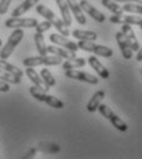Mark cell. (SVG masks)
Wrapping results in <instances>:
<instances>
[{
  "label": "cell",
  "instance_id": "6da1fadb",
  "mask_svg": "<svg viewBox=\"0 0 142 159\" xmlns=\"http://www.w3.org/2000/svg\"><path fill=\"white\" fill-rule=\"evenodd\" d=\"M22 39H24V31L21 29H15L10 35V37L7 39V42L4 44V47L0 48V58L1 59L9 58L12 54L16 46L22 41Z\"/></svg>",
  "mask_w": 142,
  "mask_h": 159
},
{
  "label": "cell",
  "instance_id": "7a4b0ae2",
  "mask_svg": "<svg viewBox=\"0 0 142 159\" xmlns=\"http://www.w3.org/2000/svg\"><path fill=\"white\" fill-rule=\"evenodd\" d=\"M30 94L32 95V98H35L36 100L43 101L51 107H54V109H63L64 107V104H63L62 100H59L58 98H54L52 95H48L47 91L37 88L36 85L30 88Z\"/></svg>",
  "mask_w": 142,
  "mask_h": 159
},
{
  "label": "cell",
  "instance_id": "3957f363",
  "mask_svg": "<svg viewBox=\"0 0 142 159\" xmlns=\"http://www.w3.org/2000/svg\"><path fill=\"white\" fill-rule=\"evenodd\" d=\"M62 59L61 57L58 56H37V57H29L26 59H24L22 64L25 67H37V66H41V64H45V66H58L62 63Z\"/></svg>",
  "mask_w": 142,
  "mask_h": 159
},
{
  "label": "cell",
  "instance_id": "277c9868",
  "mask_svg": "<svg viewBox=\"0 0 142 159\" xmlns=\"http://www.w3.org/2000/svg\"><path fill=\"white\" fill-rule=\"evenodd\" d=\"M98 110H99V112L105 117L107 120H109L110 122H111V125L116 128V129H119V131H121V132H125V131H127V125L122 121V120L120 119L107 105H104V104H100L99 106H98Z\"/></svg>",
  "mask_w": 142,
  "mask_h": 159
},
{
  "label": "cell",
  "instance_id": "5b68a950",
  "mask_svg": "<svg viewBox=\"0 0 142 159\" xmlns=\"http://www.w3.org/2000/svg\"><path fill=\"white\" fill-rule=\"evenodd\" d=\"M37 24H38L37 20L31 19V17H27V19L11 17V19H7L5 21V26L9 29H32Z\"/></svg>",
  "mask_w": 142,
  "mask_h": 159
},
{
  "label": "cell",
  "instance_id": "8992f818",
  "mask_svg": "<svg viewBox=\"0 0 142 159\" xmlns=\"http://www.w3.org/2000/svg\"><path fill=\"white\" fill-rule=\"evenodd\" d=\"M66 77L71 78V79L80 80V81H84V83H89V84H93V85H97L99 83V79L95 75H93L90 73H87V72L77 70V69H68V70H66Z\"/></svg>",
  "mask_w": 142,
  "mask_h": 159
},
{
  "label": "cell",
  "instance_id": "52a82bcc",
  "mask_svg": "<svg viewBox=\"0 0 142 159\" xmlns=\"http://www.w3.org/2000/svg\"><path fill=\"white\" fill-rule=\"evenodd\" d=\"M79 5H80V9L83 11H85L89 16H92V19H94L95 21H98V22H104L105 21V15L102 11H99L95 6H93L88 0H82L79 2Z\"/></svg>",
  "mask_w": 142,
  "mask_h": 159
},
{
  "label": "cell",
  "instance_id": "ba28073f",
  "mask_svg": "<svg viewBox=\"0 0 142 159\" xmlns=\"http://www.w3.org/2000/svg\"><path fill=\"white\" fill-rule=\"evenodd\" d=\"M121 32H122V35L125 36V39H126V41H127V43L130 44L132 52L139 51V49L141 48V47H140V42H139L137 39H136V35H135V32H134L131 25L122 24V25H121Z\"/></svg>",
  "mask_w": 142,
  "mask_h": 159
},
{
  "label": "cell",
  "instance_id": "9c48e42d",
  "mask_svg": "<svg viewBox=\"0 0 142 159\" xmlns=\"http://www.w3.org/2000/svg\"><path fill=\"white\" fill-rule=\"evenodd\" d=\"M110 22L112 24H127V25H136V26H142V19L140 16H134V15H112L110 16Z\"/></svg>",
  "mask_w": 142,
  "mask_h": 159
},
{
  "label": "cell",
  "instance_id": "30bf717a",
  "mask_svg": "<svg viewBox=\"0 0 142 159\" xmlns=\"http://www.w3.org/2000/svg\"><path fill=\"white\" fill-rule=\"evenodd\" d=\"M50 40H51L52 43H54V44H57V46H61V47H63V48H66V49H68V51H72V52H77V51L79 49L75 42L68 40V39H66L64 36L58 35V34H52V35L50 36Z\"/></svg>",
  "mask_w": 142,
  "mask_h": 159
},
{
  "label": "cell",
  "instance_id": "8fae6325",
  "mask_svg": "<svg viewBox=\"0 0 142 159\" xmlns=\"http://www.w3.org/2000/svg\"><path fill=\"white\" fill-rule=\"evenodd\" d=\"M66 2L68 5V7H69V11H72L74 19L78 21V24L85 25L87 24V19H85V16L83 14V10L80 9L79 2L77 0H66Z\"/></svg>",
  "mask_w": 142,
  "mask_h": 159
},
{
  "label": "cell",
  "instance_id": "7c38bea8",
  "mask_svg": "<svg viewBox=\"0 0 142 159\" xmlns=\"http://www.w3.org/2000/svg\"><path fill=\"white\" fill-rule=\"evenodd\" d=\"M88 63L90 64V67L97 72V74H98L102 79H109V77H110L109 70L102 64V62H100L95 56H90V57L88 58Z\"/></svg>",
  "mask_w": 142,
  "mask_h": 159
},
{
  "label": "cell",
  "instance_id": "4fadbf2b",
  "mask_svg": "<svg viewBox=\"0 0 142 159\" xmlns=\"http://www.w3.org/2000/svg\"><path fill=\"white\" fill-rule=\"evenodd\" d=\"M116 42L119 44V48L121 51V54L125 59H131L132 58V49L130 47V44L127 43V41L125 39V36L122 35V32H117L116 34Z\"/></svg>",
  "mask_w": 142,
  "mask_h": 159
},
{
  "label": "cell",
  "instance_id": "5bb4252c",
  "mask_svg": "<svg viewBox=\"0 0 142 159\" xmlns=\"http://www.w3.org/2000/svg\"><path fill=\"white\" fill-rule=\"evenodd\" d=\"M47 53L58 56L64 59H72V58L77 57L75 52H72V51H68V49H66L63 47H58V46H47Z\"/></svg>",
  "mask_w": 142,
  "mask_h": 159
},
{
  "label": "cell",
  "instance_id": "9a60e30c",
  "mask_svg": "<svg viewBox=\"0 0 142 159\" xmlns=\"http://www.w3.org/2000/svg\"><path fill=\"white\" fill-rule=\"evenodd\" d=\"M58 7H59V11L62 14V21L64 22V25L67 27H71L72 26V15L71 11H69V7L66 2V0H56Z\"/></svg>",
  "mask_w": 142,
  "mask_h": 159
},
{
  "label": "cell",
  "instance_id": "2e32d148",
  "mask_svg": "<svg viewBox=\"0 0 142 159\" xmlns=\"http://www.w3.org/2000/svg\"><path fill=\"white\" fill-rule=\"evenodd\" d=\"M38 2V0H25L21 5H19L16 9L12 10L11 17H20L24 14H26L30 9H32V6H35L36 4Z\"/></svg>",
  "mask_w": 142,
  "mask_h": 159
},
{
  "label": "cell",
  "instance_id": "e0dca14e",
  "mask_svg": "<svg viewBox=\"0 0 142 159\" xmlns=\"http://www.w3.org/2000/svg\"><path fill=\"white\" fill-rule=\"evenodd\" d=\"M26 74H27L29 79L31 80L37 88H40V89H42V90H45V91H48V90H50V88L43 83V80L41 79V77L37 74V72L34 69V67H27Z\"/></svg>",
  "mask_w": 142,
  "mask_h": 159
},
{
  "label": "cell",
  "instance_id": "ac0fdd59",
  "mask_svg": "<svg viewBox=\"0 0 142 159\" xmlns=\"http://www.w3.org/2000/svg\"><path fill=\"white\" fill-rule=\"evenodd\" d=\"M104 96H105V91H104V90H98V91L92 96V99L89 100V102H88V105H87V110H88L89 112L97 111V110H98V106L102 104V100L104 99Z\"/></svg>",
  "mask_w": 142,
  "mask_h": 159
},
{
  "label": "cell",
  "instance_id": "d6986e66",
  "mask_svg": "<svg viewBox=\"0 0 142 159\" xmlns=\"http://www.w3.org/2000/svg\"><path fill=\"white\" fill-rule=\"evenodd\" d=\"M0 69H2L5 72H9V73H11V74H14L16 77H20V78L24 75V72L20 68H17L16 66L11 64L6 59H0Z\"/></svg>",
  "mask_w": 142,
  "mask_h": 159
},
{
  "label": "cell",
  "instance_id": "ffe728a7",
  "mask_svg": "<svg viewBox=\"0 0 142 159\" xmlns=\"http://www.w3.org/2000/svg\"><path fill=\"white\" fill-rule=\"evenodd\" d=\"M74 39L84 41H95L98 39V34L94 31H84V30H74L72 32Z\"/></svg>",
  "mask_w": 142,
  "mask_h": 159
},
{
  "label": "cell",
  "instance_id": "44dd1931",
  "mask_svg": "<svg viewBox=\"0 0 142 159\" xmlns=\"http://www.w3.org/2000/svg\"><path fill=\"white\" fill-rule=\"evenodd\" d=\"M51 24L56 27V30L59 32V35H62V36H64V37H68V36L71 35V31H69L68 27L64 25V22L62 21V19L54 16V17L51 20Z\"/></svg>",
  "mask_w": 142,
  "mask_h": 159
},
{
  "label": "cell",
  "instance_id": "7402d4cb",
  "mask_svg": "<svg viewBox=\"0 0 142 159\" xmlns=\"http://www.w3.org/2000/svg\"><path fill=\"white\" fill-rule=\"evenodd\" d=\"M37 151H41V152H45V153H58L61 151V147L57 144V143H51V142H42V143H38Z\"/></svg>",
  "mask_w": 142,
  "mask_h": 159
},
{
  "label": "cell",
  "instance_id": "603a6c76",
  "mask_svg": "<svg viewBox=\"0 0 142 159\" xmlns=\"http://www.w3.org/2000/svg\"><path fill=\"white\" fill-rule=\"evenodd\" d=\"M85 66V59L84 58H72V59H67L63 64H62V68L64 70H68V69H75V68H80V67H84Z\"/></svg>",
  "mask_w": 142,
  "mask_h": 159
},
{
  "label": "cell",
  "instance_id": "cb8c5ba5",
  "mask_svg": "<svg viewBox=\"0 0 142 159\" xmlns=\"http://www.w3.org/2000/svg\"><path fill=\"white\" fill-rule=\"evenodd\" d=\"M34 40H35L36 48H37L40 56H46V54H47V46H46V43H45L43 34L36 32L35 36H34Z\"/></svg>",
  "mask_w": 142,
  "mask_h": 159
},
{
  "label": "cell",
  "instance_id": "d4e9b609",
  "mask_svg": "<svg viewBox=\"0 0 142 159\" xmlns=\"http://www.w3.org/2000/svg\"><path fill=\"white\" fill-rule=\"evenodd\" d=\"M94 54L97 56H102V57H105V58H109L114 54V51L111 48H109L107 46H102V44H97L94 43L93 46V51H92Z\"/></svg>",
  "mask_w": 142,
  "mask_h": 159
},
{
  "label": "cell",
  "instance_id": "484cf974",
  "mask_svg": "<svg viewBox=\"0 0 142 159\" xmlns=\"http://www.w3.org/2000/svg\"><path fill=\"white\" fill-rule=\"evenodd\" d=\"M0 80L7 83V84H12V85H16V84H20L21 83V78L20 77H16L9 72H5L2 69H0Z\"/></svg>",
  "mask_w": 142,
  "mask_h": 159
},
{
  "label": "cell",
  "instance_id": "4316f807",
  "mask_svg": "<svg viewBox=\"0 0 142 159\" xmlns=\"http://www.w3.org/2000/svg\"><path fill=\"white\" fill-rule=\"evenodd\" d=\"M40 77H41V79L43 80V83H45V84H46L48 88L54 86V84H56V79L53 78L52 73H51L48 69L43 68V69L41 70V73H40Z\"/></svg>",
  "mask_w": 142,
  "mask_h": 159
},
{
  "label": "cell",
  "instance_id": "83f0119b",
  "mask_svg": "<svg viewBox=\"0 0 142 159\" xmlns=\"http://www.w3.org/2000/svg\"><path fill=\"white\" fill-rule=\"evenodd\" d=\"M102 4L109 9L114 15H122V12H124V10H122V7L120 6V5H117L115 1H111V0H102Z\"/></svg>",
  "mask_w": 142,
  "mask_h": 159
},
{
  "label": "cell",
  "instance_id": "f1b7e54d",
  "mask_svg": "<svg viewBox=\"0 0 142 159\" xmlns=\"http://www.w3.org/2000/svg\"><path fill=\"white\" fill-rule=\"evenodd\" d=\"M36 11H37V14L38 15H41V16H43L45 19H47L48 21H51L54 16H56V14L51 10V9H48L46 5H37V7H36Z\"/></svg>",
  "mask_w": 142,
  "mask_h": 159
},
{
  "label": "cell",
  "instance_id": "f546056e",
  "mask_svg": "<svg viewBox=\"0 0 142 159\" xmlns=\"http://www.w3.org/2000/svg\"><path fill=\"white\" fill-rule=\"evenodd\" d=\"M124 11L127 12H135V14H142V6L140 4H131V2H126L122 6Z\"/></svg>",
  "mask_w": 142,
  "mask_h": 159
},
{
  "label": "cell",
  "instance_id": "4dcf8cb0",
  "mask_svg": "<svg viewBox=\"0 0 142 159\" xmlns=\"http://www.w3.org/2000/svg\"><path fill=\"white\" fill-rule=\"evenodd\" d=\"M35 27H36V31H37V32L43 34V32L48 31V30L52 27V24H51V21H48V20H47V21H43V22L37 24Z\"/></svg>",
  "mask_w": 142,
  "mask_h": 159
},
{
  "label": "cell",
  "instance_id": "1f68e13d",
  "mask_svg": "<svg viewBox=\"0 0 142 159\" xmlns=\"http://www.w3.org/2000/svg\"><path fill=\"white\" fill-rule=\"evenodd\" d=\"M12 0H0V15H5Z\"/></svg>",
  "mask_w": 142,
  "mask_h": 159
},
{
  "label": "cell",
  "instance_id": "d6a6232c",
  "mask_svg": "<svg viewBox=\"0 0 142 159\" xmlns=\"http://www.w3.org/2000/svg\"><path fill=\"white\" fill-rule=\"evenodd\" d=\"M9 90H10L9 84L5 83V81H2V80H0V91H1V93H7Z\"/></svg>",
  "mask_w": 142,
  "mask_h": 159
},
{
  "label": "cell",
  "instance_id": "836d02e7",
  "mask_svg": "<svg viewBox=\"0 0 142 159\" xmlns=\"http://www.w3.org/2000/svg\"><path fill=\"white\" fill-rule=\"evenodd\" d=\"M36 152H37V149H36V148H34V149H31V151H30V152H29V153H27V154H26V156H25L24 158H25V159H27V158H32V157L35 156V153H36Z\"/></svg>",
  "mask_w": 142,
  "mask_h": 159
},
{
  "label": "cell",
  "instance_id": "e575fe53",
  "mask_svg": "<svg viewBox=\"0 0 142 159\" xmlns=\"http://www.w3.org/2000/svg\"><path fill=\"white\" fill-rule=\"evenodd\" d=\"M115 1H119V2H141V0H115Z\"/></svg>",
  "mask_w": 142,
  "mask_h": 159
},
{
  "label": "cell",
  "instance_id": "d590c367",
  "mask_svg": "<svg viewBox=\"0 0 142 159\" xmlns=\"http://www.w3.org/2000/svg\"><path fill=\"white\" fill-rule=\"evenodd\" d=\"M137 52H139V53H137V61H139V62H141V61H142V49H141V51L139 49Z\"/></svg>",
  "mask_w": 142,
  "mask_h": 159
},
{
  "label": "cell",
  "instance_id": "8d00e7d4",
  "mask_svg": "<svg viewBox=\"0 0 142 159\" xmlns=\"http://www.w3.org/2000/svg\"><path fill=\"white\" fill-rule=\"evenodd\" d=\"M1 44H2V41H1V39H0V46H1Z\"/></svg>",
  "mask_w": 142,
  "mask_h": 159
},
{
  "label": "cell",
  "instance_id": "74e56055",
  "mask_svg": "<svg viewBox=\"0 0 142 159\" xmlns=\"http://www.w3.org/2000/svg\"><path fill=\"white\" fill-rule=\"evenodd\" d=\"M0 48H1V46H0Z\"/></svg>",
  "mask_w": 142,
  "mask_h": 159
}]
</instances>
